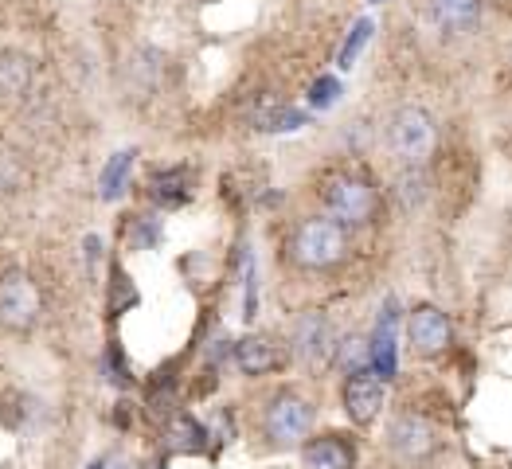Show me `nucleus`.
I'll return each instance as SVG.
<instances>
[{"mask_svg":"<svg viewBox=\"0 0 512 469\" xmlns=\"http://www.w3.org/2000/svg\"><path fill=\"white\" fill-rule=\"evenodd\" d=\"M286 255L301 270H333L348 255V227L333 215H305L286 239Z\"/></svg>","mask_w":512,"mask_h":469,"instance_id":"1","label":"nucleus"},{"mask_svg":"<svg viewBox=\"0 0 512 469\" xmlns=\"http://www.w3.org/2000/svg\"><path fill=\"white\" fill-rule=\"evenodd\" d=\"M380 192L372 180L364 176H352V172H341L325 184V215H333L344 227H368L376 223L380 215Z\"/></svg>","mask_w":512,"mask_h":469,"instance_id":"2","label":"nucleus"},{"mask_svg":"<svg viewBox=\"0 0 512 469\" xmlns=\"http://www.w3.org/2000/svg\"><path fill=\"white\" fill-rule=\"evenodd\" d=\"M43 317V294L32 274L4 270L0 274V329L8 333H32Z\"/></svg>","mask_w":512,"mask_h":469,"instance_id":"3","label":"nucleus"},{"mask_svg":"<svg viewBox=\"0 0 512 469\" xmlns=\"http://www.w3.org/2000/svg\"><path fill=\"white\" fill-rule=\"evenodd\" d=\"M434 141H438V133H434V122L423 106H403L391 114L387 145L403 165H423L434 153Z\"/></svg>","mask_w":512,"mask_h":469,"instance_id":"4","label":"nucleus"},{"mask_svg":"<svg viewBox=\"0 0 512 469\" xmlns=\"http://www.w3.org/2000/svg\"><path fill=\"white\" fill-rule=\"evenodd\" d=\"M309 427H313V407L298 391H278L262 415V430H266L270 446H298L309 434Z\"/></svg>","mask_w":512,"mask_h":469,"instance_id":"5","label":"nucleus"},{"mask_svg":"<svg viewBox=\"0 0 512 469\" xmlns=\"http://www.w3.org/2000/svg\"><path fill=\"white\" fill-rule=\"evenodd\" d=\"M407 341L415 348V356L434 360V356L450 352V344H454V325H450V317H446L438 305H415V309L407 313Z\"/></svg>","mask_w":512,"mask_h":469,"instance_id":"6","label":"nucleus"},{"mask_svg":"<svg viewBox=\"0 0 512 469\" xmlns=\"http://www.w3.org/2000/svg\"><path fill=\"white\" fill-rule=\"evenodd\" d=\"M387 446L403 462H427L430 454L438 450V434H434V427L423 415H399L387 427Z\"/></svg>","mask_w":512,"mask_h":469,"instance_id":"7","label":"nucleus"},{"mask_svg":"<svg viewBox=\"0 0 512 469\" xmlns=\"http://www.w3.org/2000/svg\"><path fill=\"white\" fill-rule=\"evenodd\" d=\"M384 399H387V380H380L372 368L344 380V411H348V419L356 427L376 423V415L384 411Z\"/></svg>","mask_w":512,"mask_h":469,"instance_id":"8","label":"nucleus"},{"mask_svg":"<svg viewBox=\"0 0 512 469\" xmlns=\"http://www.w3.org/2000/svg\"><path fill=\"white\" fill-rule=\"evenodd\" d=\"M305 469H356V446L344 434H321L301 446Z\"/></svg>","mask_w":512,"mask_h":469,"instance_id":"9","label":"nucleus"},{"mask_svg":"<svg viewBox=\"0 0 512 469\" xmlns=\"http://www.w3.org/2000/svg\"><path fill=\"white\" fill-rule=\"evenodd\" d=\"M427 8L438 32H446V36H470L473 28L481 24L485 0H427Z\"/></svg>","mask_w":512,"mask_h":469,"instance_id":"10","label":"nucleus"},{"mask_svg":"<svg viewBox=\"0 0 512 469\" xmlns=\"http://www.w3.org/2000/svg\"><path fill=\"white\" fill-rule=\"evenodd\" d=\"M192 169L188 165H172V169H157L153 172V180H149V196H153V204L157 208H184L188 200H192Z\"/></svg>","mask_w":512,"mask_h":469,"instance_id":"11","label":"nucleus"},{"mask_svg":"<svg viewBox=\"0 0 512 469\" xmlns=\"http://www.w3.org/2000/svg\"><path fill=\"white\" fill-rule=\"evenodd\" d=\"M282 348L270 341V337H243L235 341V368L243 376H270L282 368Z\"/></svg>","mask_w":512,"mask_h":469,"instance_id":"12","label":"nucleus"},{"mask_svg":"<svg viewBox=\"0 0 512 469\" xmlns=\"http://www.w3.org/2000/svg\"><path fill=\"white\" fill-rule=\"evenodd\" d=\"M395 325H399V309L387 298V305L380 309V321H376V333H372V372L380 380H391L399 368L395 364Z\"/></svg>","mask_w":512,"mask_h":469,"instance_id":"13","label":"nucleus"},{"mask_svg":"<svg viewBox=\"0 0 512 469\" xmlns=\"http://www.w3.org/2000/svg\"><path fill=\"white\" fill-rule=\"evenodd\" d=\"M294 348H298L301 360H309V364H325L329 356H333V333H329V321L321 317V313H309V317H301L298 321V333H294Z\"/></svg>","mask_w":512,"mask_h":469,"instance_id":"14","label":"nucleus"},{"mask_svg":"<svg viewBox=\"0 0 512 469\" xmlns=\"http://www.w3.org/2000/svg\"><path fill=\"white\" fill-rule=\"evenodd\" d=\"M32 79H36V67L24 51L16 47H4L0 51V98H24L32 90Z\"/></svg>","mask_w":512,"mask_h":469,"instance_id":"15","label":"nucleus"},{"mask_svg":"<svg viewBox=\"0 0 512 469\" xmlns=\"http://www.w3.org/2000/svg\"><path fill=\"white\" fill-rule=\"evenodd\" d=\"M208 427L196 423L192 415H172L169 427H165V446L172 454H204L208 450Z\"/></svg>","mask_w":512,"mask_h":469,"instance_id":"16","label":"nucleus"},{"mask_svg":"<svg viewBox=\"0 0 512 469\" xmlns=\"http://www.w3.org/2000/svg\"><path fill=\"white\" fill-rule=\"evenodd\" d=\"M133 161H137V149H122L106 161L102 180H98V196L102 200H122V192L129 188V176H133Z\"/></svg>","mask_w":512,"mask_h":469,"instance_id":"17","label":"nucleus"},{"mask_svg":"<svg viewBox=\"0 0 512 469\" xmlns=\"http://www.w3.org/2000/svg\"><path fill=\"white\" fill-rule=\"evenodd\" d=\"M309 126V114H301L294 106H266L255 114V129L262 133H294Z\"/></svg>","mask_w":512,"mask_h":469,"instance_id":"18","label":"nucleus"},{"mask_svg":"<svg viewBox=\"0 0 512 469\" xmlns=\"http://www.w3.org/2000/svg\"><path fill=\"white\" fill-rule=\"evenodd\" d=\"M337 364L344 368V376H356V372H368L372 368V341L364 337H348L337 344Z\"/></svg>","mask_w":512,"mask_h":469,"instance_id":"19","label":"nucleus"},{"mask_svg":"<svg viewBox=\"0 0 512 469\" xmlns=\"http://www.w3.org/2000/svg\"><path fill=\"white\" fill-rule=\"evenodd\" d=\"M423 200H427V176H423V165H407V172L399 176V204H403V212H415Z\"/></svg>","mask_w":512,"mask_h":469,"instance_id":"20","label":"nucleus"},{"mask_svg":"<svg viewBox=\"0 0 512 469\" xmlns=\"http://www.w3.org/2000/svg\"><path fill=\"white\" fill-rule=\"evenodd\" d=\"M372 40V20H356V28L348 32V40H344V47H341V63L344 71H352V63H356V55L364 51V43Z\"/></svg>","mask_w":512,"mask_h":469,"instance_id":"21","label":"nucleus"},{"mask_svg":"<svg viewBox=\"0 0 512 469\" xmlns=\"http://www.w3.org/2000/svg\"><path fill=\"white\" fill-rule=\"evenodd\" d=\"M337 98H341V83H337L333 75H321L317 83L309 86V102H313L317 110H333Z\"/></svg>","mask_w":512,"mask_h":469,"instance_id":"22","label":"nucleus"},{"mask_svg":"<svg viewBox=\"0 0 512 469\" xmlns=\"http://www.w3.org/2000/svg\"><path fill=\"white\" fill-rule=\"evenodd\" d=\"M110 274H114V282H110V294H114V298H110V309L122 313V305H137V290L129 286V278L122 274V266H114Z\"/></svg>","mask_w":512,"mask_h":469,"instance_id":"23","label":"nucleus"},{"mask_svg":"<svg viewBox=\"0 0 512 469\" xmlns=\"http://www.w3.org/2000/svg\"><path fill=\"white\" fill-rule=\"evenodd\" d=\"M102 372H106L110 384H118V387L129 384V368H126V360H122V348H118V344L106 348V356H102Z\"/></svg>","mask_w":512,"mask_h":469,"instance_id":"24","label":"nucleus"},{"mask_svg":"<svg viewBox=\"0 0 512 469\" xmlns=\"http://www.w3.org/2000/svg\"><path fill=\"white\" fill-rule=\"evenodd\" d=\"M157 239H161L157 219H153V215H137V223L129 227V243H133V247H153Z\"/></svg>","mask_w":512,"mask_h":469,"instance_id":"25","label":"nucleus"},{"mask_svg":"<svg viewBox=\"0 0 512 469\" xmlns=\"http://www.w3.org/2000/svg\"><path fill=\"white\" fill-rule=\"evenodd\" d=\"M90 469H106V462H94V466H90Z\"/></svg>","mask_w":512,"mask_h":469,"instance_id":"26","label":"nucleus"},{"mask_svg":"<svg viewBox=\"0 0 512 469\" xmlns=\"http://www.w3.org/2000/svg\"><path fill=\"white\" fill-rule=\"evenodd\" d=\"M372 4H380V0H372Z\"/></svg>","mask_w":512,"mask_h":469,"instance_id":"27","label":"nucleus"}]
</instances>
